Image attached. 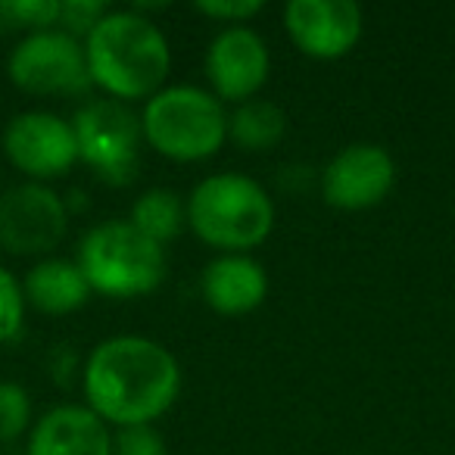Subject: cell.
<instances>
[{
	"mask_svg": "<svg viewBox=\"0 0 455 455\" xmlns=\"http://www.w3.org/2000/svg\"><path fill=\"white\" fill-rule=\"evenodd\" d=\"M393 181H396V165L384 147L353 144L343 147L322 172V194L331 206L359 212L378 206L390 194Z\"/></svg>",
	"mask_w": 455,
	"mask_h": 455,
	"instance_id": "obj_10",
	"label": "cell"
},
{
	"mask_svg": "<svg viewBox=\"0 0 455 455\" xmlns=\"http://www.w3.org/2000/svg\"><path fill=\"white\" fill-rule=\"evenodd\" d=\"M147 144L175 163H196L221 150L228 116L215 94L194 84H175L153 94L140 116Z\"/></svg>",
	"mask_w": 455,
	"mask_h": 455,
	"instance_id": "obj_5",
	"label": "cell"
},
{
	"mask_svg": "<svg viewBox=\"0 0 455 455\" xmlns=\"http://www.w3.org/2000/svg\"><path fill=\"white\" fill-rule=\"evenodd\" d=\"M113 455H169L165 440L150 424H134V427H119L113 436Z\"/></svg>",
	"mask_w": 455,
	"mask_h": 455,
	"instance_id": "obj_21",
	"label": "cell"
},
{
	"mask_svg": "<svg viewBox=\"0 0 455 455\" xmlns=\"http://www.w3.org/2000/svg\"><path fill=\"white\" fill-rule=\"evenodd\" d=\"M107 13V0H60V22H63L72 38H78V35L88 38L91 28Z\"/></svg>",
	"mask_w": 455,
	"mask_h": 455,
	"instance_id": "obj_22",
	"label": "cell"
},
{
	"mask_svg": "<svg viewBox=\"0 0 455 455\" xmlns=\"http://www.w3.org/2000/svg\"><path fill=\"white\" fill-rule=\"evenodd\" d=\"M69 215L57 190L26 181L0 196V247L13 256L51 253L66 235Z\"/></svg>",
	"mask_w": 455,
	"mask_h": 455,
	"instance_id": "obj_8",
	"label": "cell"
},
{
	"mask_svg": "<svg viewBox=\"0 0 455 455\" xmlns=\"http://www.w3.org/2000/svg\"><path fill=\"white\" fill-rule=\"evenodd\" d=\"M284 109L272 100H247L228 119V134L235 138V144L253 153L272 150L284 138Z\"/></svg>",
	"mask_w": 455,
	"mask_h": 455,
	"instance_id": "obj_16",
	"label": "cell"
},
{
	"mask_svg": "<svg viewBox=\"0 0 455 455\" xmlns=\"http://www.w3.org/2000/svg\"><path fill=\"white\" fill-rule=\"evenodd\" d=\"M4 153L20 172L32 178H57L78 159V140L72 122L44 109L20 113L4 132Z\"/></svg>",
	"mask_w": 455,
	"mask_h": 455,
	"instance_id": "obj_9",
	"label": "cell"
},
{
	"mask_svg": "<svg viewBox=\"0 0 455 455\" xmlns=\"http://www.w3.org/2000/svg\"><path fill=\"white\" fill-rule=\"evenodd\" d=\"M7 72L13 84L26 94L51 97V94H84L91 88L84 44L69 32L44 28L32 32L26 41L16 44L10 53Z\"/></svg>",
	"mask_w": 455,
	"mask_h": 455,
	"instance_id": "obj_7",
	"label": "cell"
},
{
	"mask_svg": "<svg viewBox=\"0 0 455 455\" xmlns=\"http://www.w3.org/2000/svg\"><path fill=\"white\" fill-rule=\"evenodd\" d=\"M78 159L91 165L103 181L128 184L140 165V119L122 100H88L72 119Z\"/></svg>",
	"mask_w": 455,
	"mask_h": 455,
	"instance_id": "obj_6",
	"label": "cell"
},
{
	"mask_svg": "<svg viewBox=\"0 0 455 455\" xmlns=\"http://www.w3.org/2000/svg\"><path fill=\"white\" fill-rule=\"evenodd\" d=\"M26 303L44 315H69L88 303L91 284L84 281L78 262L69 259H41L22 281Z\"/></svg>",
	"mask_w": 455,
	"mask_h": 455,
	"instance_id": "obj_15",
	"label": "cell"
},
{
	"mask_svg": "<svg viewBox=\"0 0 455 455\" xmlns=\"http://www.w3.org/2000/svg\"><path fill=\"white\" fill-rule=\"evenodd\" d=\"M184 219H188V209L181 206V196L169 188L144 190L132 206V225L138 228L140 235L156 241L159 247L181 235Z\"/></svg>",
	"mask_w": 455,
	"mask_h": 455,
	"instance_id": "obj_17",
	"label": "cell"
},
{
	"mask_svg": "<svg viewBox=\"0 0 455 455\" xmlns=\"http://www.w3.org/2000/svg\"><path fill=\"white\" fill-rule=\"evenodd\" d=\"M32 421V399L26 387L0 384V443H13L22 436Z\"/></svg>",
	"mask_w": 455,
	"mask_h": 455,
	"instance_id": "obj_19",
	"label": "cell"
},
{
	"mask_svg": "<svg viewBox=\"0 0 455 455\" xmlns=\"http://www.w3.org/2000/svg\"><path fill=\"white\" fill-rule=\"evenodd\" d=\"M91 84L113 100H144L163 91L172 51L165 35L138 10L107 13L84 41Z\"/></svg>",
	"mask_w": 455,
	"mask_h": 455,
	"instance_id": "obj_2",
	"label": "cell"
},
{
	"mask_svg": "<svg viewBox=\"0 0 455 455\" xmlns=\"http://www.w3.org/2000/svg\"><path fill=\"white\" fill-rule=\"evenodd\" d=\"M28 455H113V434L88 405H57L32 427Z\"/></svg>",
	"mask_w": 455,
	"mask_h": 455,
	"instance_id": "obj_13",
	"label": "cell"
},
{
	"mask_svg": "<svg viewBox=\"0 0 455 455\" xmlns=\"http://www.w3.org/2000/svg\"><path fill=\"white\" fill-rule=\"evenodd\" d=\"M203 299L219 315H247L259 309L268 293V275L256 259L241 253L219 256L206 266L200 278Z\"/></svg>",
	"mask_w": 455,
	"mask_h": 455,
	"instance_id": "obj_14",
	"label": "cell"
},
{
	"mask_svg": "<svg viewBox=\"0 0 455 455\" xmlns=\"http://www.w3.org/2000/svg\"><path fill=\"white\" fill-rule=\"evenodd\" d=\"M284 26L293 44L315 60L347 57L362 35V10L353 0H291Z\"/></svg>",
	"mask_w": 455,
	"mask_h": 455,
	"instance_id": "obj_11",
	"label": "cell"
},
{
	"mask_svg": "<svg viewBox=\"0 0 455 455\" xmlns=\"http://www.w3.org/2000/svg\"><path fill=\"white\" fill-rule=\"evenodd\" d=\"M0 20L10 28H44L60 22V0H0Z\"/></svg>",
	"mask_w": 455,
	"mask_h": 455,
	"instance_id": "obj_18",
	"label": "cell"
},
{
	"mask_svg": "<svg viewBox=\"0 0 455 455\" xmlns=\"http://www.w3.org/2000/svg\"><path fill=\"white\" fill-rule=\"evenodd\" d=\"M181 368L150 337H109L97 343L84 365V399L97 418L119 427L150 424L175 405Z\"/></svg>",
	"mask_w": 455,
	"mask_h": 455,
	"instance_id": "obj_1",
	"label": "cell"
},
{
	"mask_svg": "<svg viewBox=\"0 0 455 455\" xmlns=\"http://www.w3.org/2000/svg\"><path fill=\"white\" fill-rule=\"evenodd\" d=\"M262 0H196L194 10L209 20H225L231 26H241V22L253 20L256 13H262Z\"/></svg>",
	"mask_w": 455,
	"mask_h": 455,
	"instance_id": "obj_23",
	"label": "cell"
},
{
	"mask_svg": "<svg viewBox=\"0 0 455 455\" xmlns=\"http://www.w3.org/2000/svg\"><path fill=\"white\" fill-rule=\"evenodd\" d=\"M22 318H26V293H22V284L7 268H0V343L13 340L20 334Z\"/></svg>",
	"mask_w": 455,
	"mask_h": 455,
	"instance_id": "obj_20",
	"label": "cell"
},
{
	"mask_svg": "<svg viewBox=\"0 0 455 455\" xmlns=\"http://www.w3.org/2000/svg\"><path fill=\"white\" fill-rule=\"evenodd\" d=\"M268 47L253 28L228 26L206 51V76L219 100L247 103L268 78Z\"/></svg>",
	"mask_w": 455,
	"mask_h": 455,
	"instance_id": "obj_12",
	"label": "cell"
},
{
	"mask_svg": "<svg viewBox=\"0 0 455 455\" xmlns=\"http://www.w3.org/2000/svg\"><path fill=\"white\" fill-rule=\"evenodd\" d=\"M188 225L209 247L250 250L272 235L275 203L266 188L247 175H209L190 190Z\"/></svg>",
	"mask_w": 455,
	"mask_h": 455,
	"instance_id": "obj_3",
	"label": "cell"
},
{
	"mask_svg": "<svg viewBox=\"0 0 455 455\" xmlns=\"http://www.w3.org/2000/svg\"><path fill=\"white\" fill-rule=\"evenodd\" d=\"M78 268L94 293L134 299L163 284L165 250L132 221H103L82 237Z\"/></svg>",
	"mask_w": 455,
	"mask_h": 455,
	"instance_id": "obj_4",
	"label": "cell"
}]
</instances>
